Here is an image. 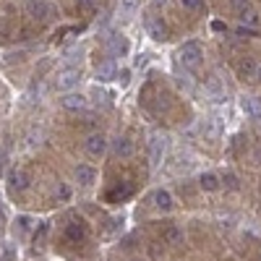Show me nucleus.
<instances>
[{
	"label": "nucleus",
	"mask_w": 261,
	"mask_h": 261,
	"mask_svg": "<svg viewBox=\"0 0 261 261\" xmlns=\"http://www.w3.org/2000/svg\"><path fill=\"white\" fill-rule=\"evenodd\" d=\"M178 60H180L183 68H188V71L199 68L201 60H204V50H201V45H199V42H186V45L178 50Z\"/></svg>",
	"instance_id": "obj_1"
},
{
	"label": "nucleus",
	"mask_w": 261,
	"mask_h": 261,
	"mask_svg": "<svg viewBox=\"0 0 261 261\" xmlns=\"http://www.w3.org/2000/svg\"><path fill=\"white\" fill-rule=\"evenodd\" d=\"M165 151H167V136L165 134H151V139H149V162H151V167H160Z\"/></svg>",
	"instance_id": "obj_2"
},
{
	"label": "nucleus",
	"mask_w": 261,
	"mask_h": 261,
	"mask_svg": "<svg viewBox=\"0 0 261 261\" xmlns=\"http://www.w3.org/2000/svg\"><path fill=\"white\" fill-rule=\"evenodd\" d=\"M79 84H81V71L79 68H63L55 76V89H60V92H71Z\"/></svg>",
	"instance_id": "obj_3"
},
{
	"label": "nucleus",
	"mask_w": 261,
	"mask_h": 261,
	"mask_svg": "<svg viewBox=\"0 0 261 261\" xmlns=\"http://www.w3.org/2000/svg\"><path fill=\"white\" fill-rule=\"evenodd\" d=\"M84 149H86V154H92V157H102L107 151V139L102 134H92V136H86Z\"/></svg>",
	"instance_id": "obj_4"
},
{
	"label": "nucleus",
	"mask_w": 261,
	"mask_h": 261,
	"mask_svg": "<svg viewBox=\"0 0 261 261\" xmlns=\"http://www.w3.org/2000/svg\"><path fill=\"white\" fill-rule=\"evenodd\" d=\"M29 11L34 13V18L39 21H50L55 16V6H50L47 0H29Z\"/></svg>",
	"instance_id": "obj_5"
},
{
	"label": "nucleus",
	"mask_w": 261,
	"mask_h": 261,
	"mask_svg": "<svg viewBox=\"0 0 261 261\" xmlns=\"http://www.w3.org/2000/svg\"><path fill=\"white\" fill-rule=\"evenodd\" d=\"M146 32H149V37L154 42H165L167 39V27L162 24V18H157V16L146 18Z\"/></svg>",
	"instance_id": "obj_6"
},
{
	"label": "nucleus",
	"mask_w": 261,
	"mask_h": 261,
	"mask_svg": "<svg viewBox=\"0 0 261 261\" xmlns=\"http://www.w3.org/2000/svg\"><path fill=\"white\" fill-rule=\"evenodd\" d=\"M105 47H107V53H110L113 58H120V55L128 53V42L120 34H110V37L105 39Z\"/></svg>",
	"instance_id": "obj_7"
},
{
	"label": "nucleus",
	"mask_w": 261,
	"mask_h": 261,
	"mask_svg": "<svg viewBox=\"0 0 261 261\" xmlns=\"http://www.w3.org/2000/svg\"><path fill=\"white\" fill-rule=\"evenodd\" d=\"M60 105L65 107V110H71V113H79V110H86V97L76 94V92H65L60 97Z\"/></svg>",
	"instance_id": "obj_8"
},
{
	"label": "nucleus",
	"mask_w": 261,
	"mask_h": 261,
	"mask_svg": "<svg viewBox=\"0 0 261 261\" xmlns=\"http://www.w3.org/2000/svg\"><path fill=\"white\" fill-rule=\"evenodd\" d=\"M134 141H130L128 136H118V139H113V151H115V157H120V160H128V157H134Z\"/></svg>",
	"instance_id": "obj_9"
},
{
	"label": "nucleus",
	"mask_w": 261,
	"mask_h": 261,
	"mask_svg": "<svg viewBox=\"0 0 261 261\" xmlns=\"http://www.w3.org/2000/svg\"><path fill=\"white\" fill-rule=\"evenodd\" d=\"M241 110H243L251 120H258V123H261V99H258V97H243V99H241Z\"/></svg>",
	"instance_id": "obj_10"
},
{
	"label": "nucleus",
	"mask_w": 261,
	"mask_h": 261,
	"mask_svg": "<svg viewBox=\"0 0 261 261\" xmlns=\"http://www.w3.org/2000/svg\"><path fill=\"white\" fill-rule=\"evenodd\" d=\"M97 79H99V81H113V79H118V68H115V63H113V60L99 63V65H97Z\"/></svg>",
	"instance_id": "obj_11"
},
{
	"label": "nucleus",
	"mask_w": 261,
	"mask_h": 261,
	"mask_svg": "<svg viewBox=\"0 0 261 261\" xmlns=\"http://www.w3.org/2000/svg\"><path fill=\"white\" fill-rule=\"evenodd\" d=\"M94 178H97V172H94L89 165H79V167H76V180H79V186H92Z\"/></svg>",
	"instance_id": "obj_12"
},
{
	"label": "nucleus",
	"mask_w": 261,
	"mask_h": 261,
	"mask_svg": "<svg viewBox=\"0 0 261 261\" xmlns=\"http://www.w3.org/2000/svg\"><path fill=\"white\" fill-rule=\"evenodd\" d=\"M199 186H201V191H217V188H222V178L214 175V172H204L199 178Z\"/></svg>",
	"instance_id": "obj_13"
},
{
	"label": "nucleus",
	"mask_w": 261,
	"mask_h": 261,
	"mask_svg": "<svg viewBox=\"0 0 261 261\" xmlns=\"http://www.w3.org/2000/svg\"><path fill=\"white\" fill-rule=\"evenodd\" d=\"M172 196H170V191H165V188H160V191H154V206L157 209H162V212H170L172 209Z\"/></svg>",
	"instance_id": "obj_14"
},
{
	"label": "nucleus",
	"mask_w": 261,
	"mask_h": 261,
	"mask_svg": "<svg viewBox=\"0 0 261 261\" xmlns=\"http://www.w3.org/2000/svg\"><path fill=\"white\" fill-rule=\"evenodd\" d=\"M162 238H165V243H167V246H178V243H183V230L172 225V227H167V230H165V235H162Z\"/></svg>",
	"instance_id": "obj_15"
},
{
	"label": "nucleus",
	"mask_w": 261,
	"mask_h": 261,
	"mask_svg": "<svg viewBox=\"0 0 261 261\" xmlns=\"http://www.w3.org/2000/svg\"><path fill=\"white\" fill-rule=\"evenodd\" d=\"M11 188L13 191H27L29 188V175H27V172H13V175H11Z\"/></svg>",
	"instance_id": "obj_16"
},
{
	"label": "nucleus",
	"mask_w": 261,
	"mask_h": 261,
	"mask_svg": "<svg viewBox=\"0 0 261 261\" xmlns=\"http://www.w3.org/2000/svg\"><path fill=\"white\" fill-rule=\"evenodd\" d=\"M65 235L71 238V241H84V235H86V227L81 222H71L68 230H65Z\"/></svg>",
	"instance_id": "obj_17"
},
{
	"label": "nucleus",
	"mask_w": 261,
	"mask_h": 261,
	"mask_svg": "<svg viewBox=\"0 0 261 261\" xmlns=\"http://www.w3.org/2000/svg\"><path fill=\"white\" fill-rule=\"evenodd\" d=\"M241 24H243V27H258V13L251 11V8L243 11V13H241Z\"/></svg>",
	"instance_id": "obj_18"
},
{
	"label": "nucleus",
	"mask_w": 261,
	"mask_h": 261,
	"mask_svg": "<svg viewBox=\"0 0 261 261\" xmlns=\"http://www.w3.org/2000/svg\"><path fill=\"white\" fill-rule=\"evenodd\" d=\"M139 11V0H120V13L123 16H134Z\"/></svg>",
	"instance_id": "obj_19"
},
{
	"label": "nucleus",
	"mask_w": 261,
	"mask_h": 261,
	"mask_svg": "<svg viewBox=\"0 0 261 261\" xmlns=\"http://www.w3.org/2000/svg\"><path fill=\"white\" fill-rule=\"evenodd\" d=\"M180 6L188 11H201L204 8V0H180Z\"/></svg>",
	"instance_id": "obj_20"
},
{
	"label": "nucleus",
	"mask_w": 261,
	"mask_h": 261,
	"mask_svg": "<svg viewBox=\"0 0 261 261\" xmlns=\"http://www.w3.org/2000/svg\"><path fill=\"white\" fill-rule=\"evenodd\" d=\"M222 186H225V188H230V191H238V175L227 172V175L222 178Z\"/></svg>",
	"instance_id": "obj_21"
},
{
	"label": "nucleus",
	"mask_w": 261,
	"mask_h": 261,
	"mask_svg": "<svg viewBox=\"0 0 261 261\" xmlns=\"http://www.w3.org/2000/svg\"><path fill=\"white\" fill-rule=\"evenodd\" d=\"M248 3H251V0H232V8L238 13H243V11H248Z\"/></svg>",
	"instance_id": "obj_22"
},
{
	"label": "nucleus",
	"mask_w": 261,
	"mask_h": 261,
	"mask_svg": "<svg viewBox=\"0 0 261 261\" xmlns=\"http://www.w3.org/2000/svg\"><path fill=\"white\" fill-rule=\"evenodd\" d=\"M118 79H120V84L125 86V84L130 81V71H120V73H118Z\"/></svg>",
	"instance_id": "obj_23"
},
{
	"label": "nucleus",
	"mask_w": 261,
	"mask_h": 261,
	"mask_svg": "<svg viewBox=\"0 0 261 261\" xmlns=\"http://www.w3.org/2000/svg\"><path fill=\"white\" fill-rule=\"evenodd\" d=\"M79 8H94V0H76Z\"/></svg>",
	"instance_id": "obj_24"
},
{
	"label": "nucleus",
	"mask_w": 261,
	"mask_h": 261,
	"mask_svg": "<svg viewBox=\"0 0 261 261\" xmlns=\"http://www.w3.org/2000/svg\"><path fill=\"white\" fill-rule=\"evenodd\" d=\"M212 29L214 32H225V24H222V21H212Z\"/></svg>",
	"instance_id": "obj_25"
},
{
	"label": "nucleus",
	"mask_w": 261,
	"mask_h": 261,
	"mask_svg": "<svg viewBox=\"0 0 261 261\" xmlns=\"http://www.w3.org/2000/svg\"><path fill=\"white\" fill-rule=\"evenodd\" d=\"M151 3H154V6H165V3H167V0H151Z\"/></svg>",
	"instance_id": "obj_26"
},
{
	"label": "nucleus",
	"mask_w": 261,
	"mask_h": 261,
	"mask_svg": "<svg viewBox=\"0 0 261 261\" xmlns=\"http://www.w3.org/2000/svg\"><path fill=\"white\" fill-rule=\"evenodd\" d=\"M256 79L261 81V65H258V68H256Z\"/></svg>",
	"instance_id": "obj_27"
},
{
	"label": "nucleus",
	"mask_w": 261,
	"mask_h": 261,
	"mask_svg": "<svg viewBox=\"0 0 261 261\" xmlns=\"http://www.w3.org/2000/svg\"><path fill=\"white\" fill-rule=\"evenodd\" d=\"M130 261H141V258H130Z\"/></svg>",
	"instance_id": "obj_28"
},
{
	"label": "nucleus",
	"mask_w": 261,
	"mask_h": 261,
	"mask_svg": "<svg viewBox=\"0 0 261 261\" xmlns=\"http://www.w3.org/2000/svg\"><path fill=\"white\" fill-rule=\"evenodd\" d=\"M0 217H3V214H0Z\"/></svg>",
	"instance_id": "obj_29"
}]
</instances>
